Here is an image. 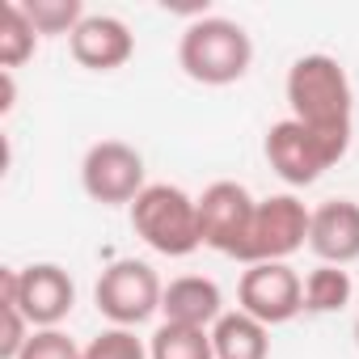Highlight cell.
I'll use <instances>...</instances> for the list:
<instances>
[{
    "mask_svg": "<svg viewBox=\"0 0 359 359\" xmlns=\"http://www.w3.org/2000/svg\"><path fill=\"white\" fill-rule=\"evenodd\" d=\"M39 47V30L34 22L26 18L22 0H13V5H5V18H0V64H5V72L22 68Z\"/></svg>",
    "mask_w": 359,
    "mask_h": 359,
    "instance_id": "17",
    "label": "cell"
},
{
    "mask_svg": "<svg viewBox=\"0 0 359 359\" xmlns=\"http://www.w3.org/2000/svg\"><path fill=\"white\" fill-rule=\"evenodd\" d=\"M161 313L169 325H195V330H212L224 317V296L216 279L203 275H182L173 279L161 296Z\"/></svg>",
    "mask_w": 359,
    "mask_h": 359,
    "instance_id": "13",
    "label": "cell"
},
{
    "mask_svg": "<svg viewBox=\"0 0 359 359\" xmlns=\"http://www.w3.org/2000/svg\"><path fill=\"white\" fill-rule=\"evenodd\" d=\"M148 359H216L212 330L161 321V330H156L152 342H148Z\"/></svg>",
    "mask_w": 359,
    "mask_h": 359,
    "instance_id": "15",
    "label": "cell"
},
{
    "mask_svg": "<svg viewBox=\"0 0 359 359\" xmlns=\"http://www.w3.org/2000/svg\"><path fill=\"white\" fill-rule=\"evenodd\" d=\"M81 351L85 346H76L64 330H34L18 359H81Z\"/></svg>",
    "mask_w": 359,
    "mask_h": 359,
    "instance_id": "21",
    "label": "cell"
},
{
    "mask_svg": "<svg viewBox=\"0 0 359 359\" xmlns=\"http://www.w3.org/2000/svg\"><path fill=\"white\" fill-rule=\"evenodd\" d=\"M81 187L102 208L135 203L140 191L148 187L144 182V156L123 140H97L81 161Z\"/></svg>",
    "mask_w": 359,
    "mask_h": 359,
    "instance_id": "7",
    "label": "cell"
},
{
    "mask_svg": "<svg viewBox=\"0 0 359 359\" xmlns=\"http://www.w3.org/2000/svg\"><path fill=\"white\" fill-rule=\"evenodd\" d=\"M131 229L144 245H152L165 258H187L203 245L199 199L169 182H152L140 191V199L131 203Z\"/></svg>",
    "mask_w": 359,
    "mask_h": 359,
    "instance_id": "3",
    "label": "cell"
},
{
    "mask_svg": "<svg viewBox=\"0 0 359 359\" xmlns=\"http://www.w3.org/2000/svg\"><path fill=\"white\" fill-rule=\"evenodd\" d=\"M161 279L148 262L140 258H118L102 271L97 287H93V300H97V313L110 321V325H123V330H135L144 325L152 313H161Z\"/></svg>",
    "mask_w": 359,
    "mask_h": 359,
    "instance_id": "5",
    "label": "cell"
},
{
    "mask_svg": "<svg viewBox=\"0 0 359 359\" xmlns=\"http://www.w3.org/2000/svg\"><path fill=\"white\" fill-rule=\"evenodd\" d=\"M287 106L292 118L304 123L313 135H321L338 161L351 148V114H355V97H351V81L346 68L334 55H300L287 68Z\"/></svg>",
    "mask_w": 359,
    "mask_h": 359,
    "instance_id": "1",
    "label": "cell"
},
{
    "mask_svg": "<svg viewBox=\"0 0 359 359\" xmlns=\"http://www.w3.org/2000/svg\"><path fill=\"white\" fill-rule=\"evenodd\" d=\"M212 346H216V359H266L271 355V338H266V325L254 321L250 313H224L216 325H212Z\"/></svg>",
    "mask_w": 359,
    "mask_h": 359,
    "instance_id": "14",
    "label": "cell"
},
{
    "mask_svg": "<svg viewBox=\"0 0 359 359\" xmlns=\"http://www.w3.org/2000/svg\"><path fill=\"white\" fill-rule=\"evenodd\" d=\"M266 161L287 187H313L330 165H338V152L321 135H313L304 123L279 118L266 131Z\"/></svg>",
    "mask_w": 359,
    "mask_h": 359,
    "instance_id": "10",
    "label": "cell"
},
{
    "mask_svg": "<svg viewBox=\"0 0 359 359\" xmlns=\"http://www.w3.org/2000/svg\"><path fill=\"white\" fill-rule=\"evenodd\" d=\"M309 224H313V212L296 195L258 199L241 262L245 266H254V262H287L300 245H309Z\"/></svg>",
    "mask_w": 359,
    "mask_h": 359,
    "instance_id": "6",
    "label": "cell"
},
{
    "mask_svg": "<svg viewBox=\"0 0 359 359\" xmlns=\"http://www.w3.org/2000/svg\"><path fill=\"white\" fill-rule=\"evenodd\" d=\"M22 9H26V18L34 22L39 39H43V34H68V39H72V30L89 18V13L81 9V0H22Z\"/></svg>",
    "mask_w": 359,
    "mask_h": 359,
    "instance_id": "18",
    "label": "cell"
},
{
    "mask_svg": "<svg viewBox=\"0 0 359 359\" xmlns=\"http://www.w3.org/2000/svg\"><path fill=\"white\" fill-rule=\"evenodd\" d=\"M68 47H72V60H76L81 68L114 72V68H123V64L135 55V34L127 30V22H118V18H110V13H89V18L72 30Z\"/></svg>",
    "mask_w": 359,
    "mask_h": 359,
    "instance_id": "11",
    "label": "cell"
},
{
    "mask_svg": "<svg viewBox=\"0 0 359 359\" xmlns=\"http://www.w3.org/2000/svg\"><path fill=\"white\" fill-rule=\"evenodd\" d=\"M254 212H258V199L241 182H212L199 195V233H203V245H212L216 254H229V258L241 262Z\"/></svg>",
    "mask_w": 359,
    "mask_h": 359,
    "instance_id": "8",
    "label": "cell"
},
{
    "mask_svg": "<svg viewBox=\"0 0 359 359\" xmlns=\"http://www.w3.org/2000/svg\"><path fill=\"white\" fill-rule=\"evenodd\" d=\"M355 346H359V317H355Z\"/></svg>",
    "mask_w": 359,
    "mask_h": 359,
    "instance_id": "23",
    "label": "cell"
},
{
    "mask_svg": "<svg viewBox=\"0 0 359 359\" xmlns=\"http://www.w3.org/2000/svg\"><path fill=\"white\" fill-rule=\"evenodd\" d=\"M13 97H18L13 72H0V114H9V110H13Z\"/></svg>",
    "mask_w": 359,
    "mask_h": 359,
    "instance_id": "22",
    "label": "cell"
},
{
    "mask_svg": "<svg viewBox=\"0 0 359 359\" xmlns=\"http://www.w3.org/2000/svg\"><path fill=\"white\" fill-rule=\"evenodd\" d=\"M237 300H241V313H250L271 330L292 321L304 309V279L287 262H254L237 283Z\"/></svg>",
    "mask_w": 359,
    "mask_h": 359,
    "instance_id": "9",
    "label": "cell"
},
{
    "mask_svg": "<svg viewBox=\"0 0 359 359\" xmlns=\"http://www.w3.org/2000/svg\"><path fill=\"white\" fill-rule=\"evenodd\" d=\"M177 64L199 85H233L254 64V39L229 18H195L177 43Z\"/></svg>",
    "mask_w": 359,
    "mask_h": 359,
    "instance_id": "2",
    "label": "cell"
},
{
    "mask_svg": "<svg viewBox=\"0 0 359 359\" xmlns=\"http://www.w3.org/2000/svg\"><path fill=\"white\" fill-rule=\"evenodd\" d=\"M81 359H148V346L135 338V330L110 325L97 338H89V346L81 351Z\"/></svg>",
    "mask_w": 359,
    "mask_h": 359,
    "instance_id": "19",
    "label": "cell"
},
{
    "mask_svg": "<svg viewBox=\"0 0 359 359\" xmlns=\"http://www.w3.org/2000/svg\"><path fill=\"white\" fill-rule=\"evenodd\" d=\"M309 250L330 266L355 262L359 258V203L355 199H325L321 208H313Z\"/></svg>",
    "mask_w": 359,
    "mask_h": 359,
    "instance_id": "12",
    "label": "cell"
},
{
    "mask_svg": "<svg viewBox=\"0 0 359 359\" xmlns=\"http://www.w3.org/2000/svg\"><path fill=\"white\" fill-rule=\"evenodd\" d=\"M0 304H18L34 330H60V321L76 304V283L55 262L5 266L0 271Z\"/></svg>",
    "mask_w": 359,
    "mask_h": 359,
    "instance_id": "4",
    "label": "cell"
},
{
    "mask_svg": "<svg viewBox=\"0 0 359 359\" xmlns=\"http://www.w3.org/2000/svg\"><path fill=\"white\" fill-rule=\"evenodd\" d=\"M34 325L26 321V313L18 304H0V359H18L30 342Z\"/></svg>",
    "mask_w": 359,
    "mask_h": 359,
    "instance_id": "20",
    "label": "cell"
},
{
    "mask_svg": "<svg viewBox=\"0 0 359 359\" xmlns=\"http://www.w3.org/2000/svg\"><path fill=\"white\" fill-rule=\"evenodd\" d=\"M351 292H355L351 275H346L342 266L321 262V266H313L309 279H304V309H309V313H338V309L351 304Z\"/></svg>",
    "mask_w": 359,
    "mask_h": 359,
    "instance_id": "16",
    "label": "cell"
}]
</instances>
